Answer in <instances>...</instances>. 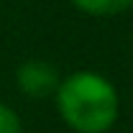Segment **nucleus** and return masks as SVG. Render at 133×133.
<instances>
[{
    "mask_svg": "<svg viewBox=\"0 0 133 133\" xmlns=\"http://www.w3.org/2000/svg\"><path fill=\"white\" fill-rule=\"evenodd\" d=\"M79 13L92 18H110L120 16L128 8H133V0H69Z\"/></svg>",
    "mask_w": 133,
    "mask_h": 133,
    "instance_id": "nucleus-3",
    "label": "nucleus"
},
{
    "mask_svg": "<svg viewBox=\"0 0 133 133\" xmlns=\"http://www.w3.org/2000/svg\"><path fill=\"white\" fill-rule=\"evenodd\" d=\"M0 133H23L21 115L5 102H0Z\"/></svg>",
    "mask_w": 133,
    "mask_h": 133,
    "instance_id": "nucleus-4",
    "label": "nucleus"
},
{
    "mask_svg": "<svg viewBox=\"0 0 133 133\" xmlns=\"http://www.w3.org/2000/svg\"><path fill=\"white\" fill-rule=\"evenodd\" d=\"M62 82V74L56 72V66L41 59H28L16 69V87L21 95L31 100H44L56 92V87Z\"/></svg>",
    "mask_w": 133,
    "mask_h": 133,
    "instance_id": "nucleus-2",
    "label": "nucleus"
},
{
    "mask_svg": "<svg viewBox=\"0 0 133 133\" xmlns=\"http://www.w3.org/2000/svg\"><path fill=\"white\" fill-rule=\"evenodd\" d=\"M54 100L59 118L74 133H108L120 115L115 84L92 69H79L62 77Z\"/></svg>",
    "mask_w": 133,
    "mask_h": 133,
    "instance_id": "nucleus-1",
    "label": "nucleus"
}]
</instances>
